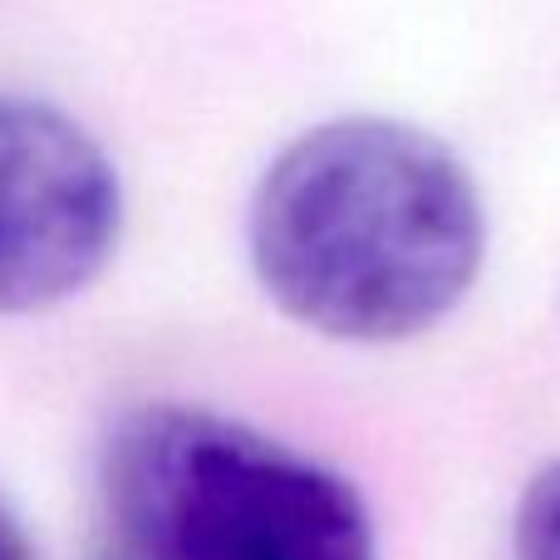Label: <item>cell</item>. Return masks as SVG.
<instances>
[{
  "instance_id": "1",
  "label": "cell",
  "mask_w": 560,
  "mask_h": 560,
  "mask_svg": "<svg viewBox=\"0 0 560 560\" xmlns=\"http://www.w3.org/2000/svg\"><path fill=\"white\" fill-rule=\"evenodd\" d=\"M261 290L305 329L398 345L477 285L487 212L443 138L398 118H335L276 153L246 217Z\"/></svg>"
},
{
  "instance_id": "2",
  "label": "cell",
  "mask_w": 560,
  "mask_h": 560,
  "mask_svg": "<svg viewBox=\"0 0 560 560\" xmlns=\"http://www.w3.org/2000/svg\"><path fill=\"white\" fill-rule=\"evenodd\" d=\"M104 502L114 541L148 560H378L345 472L192 404H138L108 428Z\"/></svg>"
},
{
  "instance_id": "3",
  "label": "cell",
  "mask_w": 560,
  "mask_h": 560,
  "mask_svg": "<svg viewBox=\"0 0 560 560\" xmlns=\"http://www.w3.org/2000/svg\"><path fill=\"white\" fill-rule=\"evenodd\" d=\"M124 232L104 143L59 104L0 89V315H35L94 285Z\"/></svg>"
},
{
  "instance_id": "4",
  "label": "cell",
  "mask_w": 560,
  "mask_h": 560,
  "mask_svg": "<svg viewBox=\"0 0 560 560\" xmlns=\"http://www.w3.org/2000/svg\"><path fill=\"white\" fill-rule=\"evenodd\" d=\"M512 560H560V463H546L516 502Z\"/></svg>"
},
{
  "instance_id": "5",
  "label": "cell",
  "mask_w": 560,
  "mask_h": 560,
  "mask_svg": "<svg viewBox=\"0 0 560 560\" xmlns=\"http://www.w3.org/2000/svg\"><path fill=\"white\" fill-rule=\"evenodd\" d=\"M0 560H39L25 522L15 516V506H10L5 497H0Z\"/></svg>"
},
{
  "instance_id": "6",
  "label": "cell",
  "mask_w": 560,
  "mask_h": 560,
  "mask_svg": "<svg viewBox=\"0 0 560 560\" xmlns=\"http://www.w3.org/2000/svg\"><path fill=\"white\" fill-rule=\"evenodd\" d=\"M94 560H148V556H138L133 546H124V541H114V536H108V546H104V551H98Z\"/></svg>"
}]
</instances>
